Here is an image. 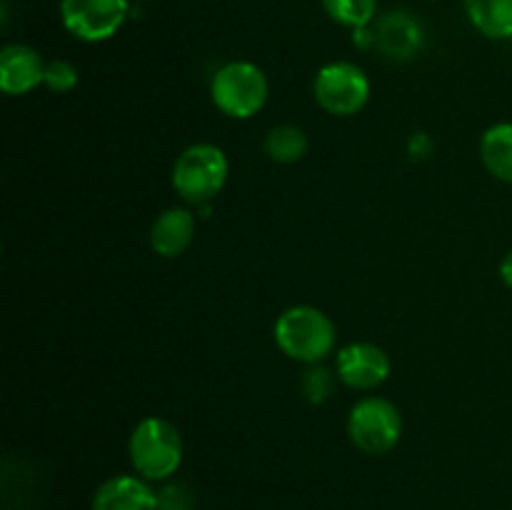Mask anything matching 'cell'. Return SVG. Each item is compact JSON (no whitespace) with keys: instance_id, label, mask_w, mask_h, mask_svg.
Returning <instances> with one entry per match:
<instances>
[{"instance_id":"cell-18","label":"cell","mask_w":512,"mask_h":510,"mask_svg":"<svg viewBox=\"0 0 512 510\" xmlns=\"http://www.w3.org/2000/svg\"><path fill=\"white\" fill-rule=\"evenodd\" d=\"M78 80H80V73L70 60L58 58V60H50V63L45 65L43 85L48 90H53V93H70V90L78 85Z\"/></svg>"},{"instance_id":"cell-8","label":"cell","mask_w":512,"mask_h":510,"mask_svg":"<svg viewBox=\"0 0 512 510\" xmlns=\"http://www.w3.org/2000/svg\"><path fill=\"white\" fill-rule=\"evenodd\" d=\"M338 378L348 388L373 390L383 385L390 375V358L375 343H348L338 350Z\"/></svg>"},{"instance_id":"cell-2","label":"cell","mask_w":512,"mask_h":510,"mask_svg":"<svg viewBox=\"0 0 512 510\" xmlns=\"http://www.w3.org/2000/svg\"><path fill=\"white\" fill-rule=\"evenodd\" d=\"M183 438L180 430L165 418H145L130 433L128 453L135 473L148 483L173 478L183 463Z\"/></svg>"},{"instance_id":"cell-4","label":"cell","mask_w":512,"mask_h":510,"mask_svg":"<svg viewBox=\"0 0 512 510\" xmlns=\"http://www.w3.org/2000/svg\"><path fill=\"white\" fill-rule=\"evenodd\" d=\"M230 175L228 155L213 143H195L178 155L173 165V188L185 203L205 205L225 188Z\"/></svg>"},{"instance_id":"cell-10","label":"cell","mask_w":512,"mask_h":510,"mask_svg":"<svg viewBox=\"0 0 512 510\" xmlns=\"http://www.w3.org/2000/svg\"><path fill=\"white\" fill-rule=\"evenodd\" d=\"M90 510H158V493L140 475H113L95 490Z\"/></svg>"},{"instance_id":"cell-20","label":"cell","mask_w":512,"mask_h":510,"mask_svg":"<svg viewBox=\"0 0 512 510\" xmlns=\"http://www.w3.org/2000/svg\"><path fill=\"white\" fill-rule=\"evenodd\" d=\"M430 153H433V143H430L428 135L415 133L413 140H410V155L413 158H428Z\"/></svg>"},{"instance_id":"cell-21","label":"cell","mask_w":512,"mask_h":510,"mask_svg":"<svg viewBox=\"0 0 512 510\" xmlns=\"http://www.w3.org/2000/svg\"><path fill=\"white\" fill-rule=\"evenodd\" d=\"M500 280L512 290V250H508L505 258L500 260Z\"/></svg>"},{"instance_id":"cell-11","label":"cell","mask_w":512,"mask_h":510,"mask_svg":"<svg viewBox=\"0 0 512 510\" xmlns=\"http://www.w3.org/2000/svg\"><path fill=\"white\" fill-rule=\"evenodd\" d=\"M375 45L393 60H410L423 48V28L410 13L395 10L380 18L375 28Z\"/></svg>"},{"instance_id":"cell-15","label":"cell","mask_w":512,"mask_h":510,"mask_svg":"<svg viewBox=\"0 0 512 510\" xmlns=\"http://www.w3.org/2000/svg\"><path fill=\"white\" fill-rule=\"evenodd\" d=\"M263 150L273 163L290 165L298 163V160L305 158L308 153V135L300 125L293 123H280L273 125V128L265 133Z\"/></svg>"},{"instance_id":"cell-12","label":"cell","mask_w":512,"mask_h":510,"mask_svg":"<svg viewBox=\"0 0 512 510\" xmlns=\"http://www.w3.org/2000/svg\"><path fill=\"white\" fill-rule=\"evenodd\" d=\"M195 238V215L185 208H168L153 220L150 248L160 258H178Z\"/></svg>"},{"instance_id":"cell-13","label":"cell","mask_w":512,"mask_h":510,"mask_svg":"<svg viewBox=\"0 0 512 510\" xmlns=\"http://www.w3.org/2000/svg\"><path fill=\"white\" fill-rule=\"evenodd\" d=\"M468 20L490 40L512 38V0H463Z\"/></svg>"},{"instance_id":"cell-7","label":"cell","mask_w":512,"mask_h":510,"mask_svg":"<svg viewBox=\"0 0 512 510\" xmlns=\"http://www.w3.org/2000/svg\"><path fill=\"white\" fill-rule=\"evenodd\" d=\"M130 0H60V20L73 38L103 43L125 25Z\"/></svg>"},{"instance_id":"cell-9","label":"cell","mask_w":512,"mask_h":510,"mask_svg":"<svg viewBox=\"0 0 512 510\" xmlns=\"http://www.w3.org/2000/svg\"><path fill=\"white\" fill-rule=\"evenodd\" d=\"M45 60L25 43H10L0 50V90L5 95H25L45 80Z\"/></svg>"},{"instance_id":"cell-1","label":"cell","mask_w":512,"mask_h":510,"mask_svg":"<svg viewBox=\"0 0 512 510\" xmlns=\"http://www.w3.org/2000/svg\"><path fill=\"white\" fill-rule=\"evenodd\" d=\"M273 335L278 348L290 360L305 365L323 363L335 350V340H338L333 320L313 305H293L285 310L275 320Z\"/></svg>"},{"instance_id":"cell-19","label":"cell","mask_w":512,"mask_h":510,"mask_svg":"<svg viewBox=\"0 0 512 510\" xmlns=\"http://www.w3.org/2000/svg\"><path fill=\"white\" fill-rule=\"evenodd\" d=\"M195 498L188 485L170 483L158 493V510H193Z\"/></svg>"},{"instance_id":"cell-14","label":"cell","mask_w":512,"mask_h":510,"mask_svg":"<svg viewBox=\"0 0 512 510\" xmlns=\"http://www.w3.org/2000/svg\"><path fill=\"white\" fill-rule=\"evenodd\" d=\"M480 160L500 183H512V123H495L480 138Z\"/></svg>"},{"instance_id":"cell-22","label":"cell","mask_w":512,"mask_h":510,"mask_svg":"<svg viewBox=\"0 0 512 510\" xmlns=\"http://www.w3.org/2000/svg\"><path fill=\"white\" fill-rule=\"evenodd\" d=\"M140 3H148V0H140Z\"/></svg>"},{"instance_id":"cell-16","label":"cell","mask_w":512,"mask_h":510,"mask_svg":"<svg viewBox=\"0 0 512 510\" xmlns=\"http://www.w3.org/2000/svg\"><path fill=\"white\" fill-rule=\"evenodd\" d=\"M320 3L333 23L350 30L370 28L378 15V0H320Z\"/></svg>"},{"instance_id":"cell-3","label":"cell","mask_w":512,"mask_h":510,"mask_svg":"<svg viewBox=\"0 0 512 510\" xmlns=\"http://www.w3.org/2000/svg\"><path fill=\"white\" fill-rule=\"evenodd\" d=\"M270 95L268 75L250 60L225 63L210 80V98L223 115L248 120L265 108Z\"/></svg>"},{"instance_id":"cell-5","label":"cell","mask_w":512,"mask_h":510,"mask_svg":"<svg viewBox=\"0 0 512 510\" xmlns=\"http://www.w3.org/2000/svg\"><path fill=\"white\" fill-rule=\"evenodd\" d=\"M348 438L365 455L390 453L403 438V415L378 395L358 400L348 415Z\"/></svg>"},{"instance_id":"cell-6","label":"cell","mask_w":512,"mask_h":510,"mask_svg":"<svg viewBox=\"0 0 512 510\" xmlns=\"http://www.w3.org/2000/svg\"><path fill=\"white\" fill-rule=\"evenodd\" d=\"M315 103L330 115L350 118L358 115L370 100V80L360 65L338 60L328 63L315 73L313 80Z\"/></svg>"},{"instance_id":"cell-17","label":"cell","mask_w":512,"mask_h":510,"mask_svg":"<svg viewBox=\"0 0 512 510\" xmlns=\"http://www.w3.org/2000/svg\"><path fill=\"white\" fill-rule=\"evenodd\" d=\"M300 393L310 405L328 403L330 395L335 393V375L320 363L310 365L300 378Z\"/></svg>"}]
</instances>
